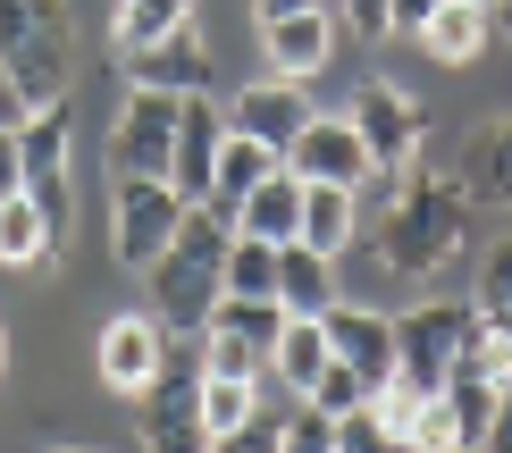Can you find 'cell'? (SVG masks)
<instances>
[{
  "mask_svg": "<svg viewBox=\"0 0 512 453\" xmlns=\"http://www.w3.org/2000/svg\"><path fill=\"white\" fill-rule=\"evenodd\" d=\"M471 328H479L471 302H420V311H403L395 319V378L412 386V395H445Z\"/></svg>",
  "mask_w": 512,
  "mask_h": 453,
  "instance_id": "277c9868",
  "label": "cell"
},
{
  "mask_svg": "<svg viewBox=\"0 0 512 453\" xmlns=\"http://www.w3.org/2000/svg\"><path fill=\"white\" fill-rule=\"evenodd\" d=\"M403 453H462V428H454V403L445 395L420 403V420L403 428Z\"/></svg>",
  "mask_w": 512,
  "mask_h": 453,
  "instance_id": "1f68e13d",
  "label": "cell"
},
{
  "mask_svg": "<svg viewBox=\"0 0 512 453\" xmlns=\"http://www.w3.org/2000/svg\"><path fill=\"white\" fill-rule=\"evenodd\" d=\"M177 118H185V101H168V93H126L118 135H110V177H152V185H168V168H177Z\"/></svg>",
  "mask_w": 512,
  "mask_h": 453,
  "instance_id": "ba28073f",
  "label": "cell"
},
{
  "mask_svg": "<svg viewBox=\"0 0 512 453\" xmlns=\"http://www.w3.org/2000/svg\"><path fill=\"white\" fill-rule=\"evenodd\" d=\"M17 143H26V202L51 219V235L68 244V219H76V193H68V151H76V126L68 110H34L17 126Z\"/></svg>",
  "mask_w": 512,
  "mask_h": 453,
  "instance_id": "9c48e42d",
  "label": "cell"
},
{
  "mask_svg": "<svg viewBox=\"0 0 512 453\" xmlns=\"http://www.w3.org/2000/svg\"><path fill=\"white\" fill-rule=\"evenodd\" d=\"M0 370H9V336H0Z\"/></svg>",
  "mask_w": 512,
  "mask_h": 453,
  "instance_id": "ee69618b",
  "label": "cell"
},
{
  "mask_svg": "<svg viewBox=\"0 0 512 453\" xmlns=\"http://www.w3.org/2000/svg\"><path fill=\"white\" fill-rule=\"evenodd\" d=\"M185 26H194V0H118L110 42H118V59H126V51H152V42L185 34Z\"/></svg>",
  "mask_w": 512,
  "mask_h": 453,
  "instance_id": "d4e9b609",
  "label": "cell"
},
{
  "mask_svg": "<svg viewBox=\"0 0 512 453\" xmlns=\"http://www.w3.org/2000/svg\"><path fill=\"white\" fill-rule=\"evenodd\" d=\"M286 177H294V185H345V193H361L378 168H370V151H361L353 118H311L303 143L286 151Z\"/></svg>",
  "mask_w": 512,
  "mask_h": 453,
  "instance_id": "7c38bea8",
  "label": "cell"
},
{
  "mask_svg": "<svg viewBox=\"0 0 512 453\" xmlns=\"http://www.w3.org/2000/svg\"><path fill=\"white\" fill-rule=\"evenodd\" d=\"M202 370H210V378H244V386H261L269 353H261V344H244V336H227V328H210V336H202Z\"/></svg>",
  "mask_w": 512,
  "mask_h": 453,
  "instance_id": "f546056e",
  "label": "cell"
},
{
  "mask_svg": "<svg viewBox=\"0 0 512 453\" xmlns=\"http://www.w3.org/2000/svg\"><path fill=\"white\" fill-rule=\"evenodd\" d=\"M177 227H185L177 185H152V177H118L110 185V252H118V269L152 277L160 252L177 244Z\"/></svg>",
  "mask_w": 512,
  "mask_h": 453,
  "instance_id": "8992f818",
  "label": "cell"
},
{
  "mask_svg": "<svg viewBox=\"0 0 512 453\" xmlns=\"http://www.w3.org/2000/svg\"><path fill=\"white\" fill-rule=\"evenodd\" d=\"M118 68H126V93H168V101H210V84H219V68H210L194 26L152 42V51H126Z\"/></svg>",
  "mask_w": 512,
  "mask_h": 453,
  "instance_id": "8fae6325",
  "label": "cell"
},
{
  "mask_svg": "<svg viewBox=\"0 0 512 453\" xmlns=\"http://www.w3.org/2000/svg\"><path fill=\"white\" fill-rule=\"evenodd\" d=\"M462 453H487V445H462Z\"/></svg>",
  "mask_w": 512,
  "mask_h": 453,
  "instance_id": "f6af8a7d",
  "label": "cell"
},
{
  "mask_svg": "<svg viewBox=\"0 0 512 453\" xmlns=\"http://www.w3.org/2000/svg\"><path fill=\"white\" fill-rule=\"evenodd\" d=\"M345 17H353V34H395V0H345Z\"/></svg>",
  "mask_w": 512,
  "mask_h": 453,
  "instance_id": "8d00e7d4",
  "label": "cell"
},
{
  "mask_svg": "<svg viewBox=\"0 0 512 453\" xmlns=\"http://www.w3.org/2000/svg\"><path fill=\"white\" fill-rule=\"evenodd\" d=\"M210 453H286V420H269V412H252L236 437H219Z\"/></svg>",
  "mask_w": 512,
  "mask_h": 453,
  "instance_id": "d590c367",
  "label": "cell"
},
{
  "mask_svg": "<svg viewBox=\"0 0 512 453\" xmlns=\"http://www.w3.org/2000/svg\"><path fill=\"white\" fill-rule=\"evenodd\" d=\"M277 302H286V319H328L336 302V261L328 252H311V244H286L277 252Z\"/></svg>",
  "mask_w": 512,
  "mask_h": 453,
  "instance_id": "ac0fdd59",
  "label": "cell"
},
{
  "mask_svg": "<svg viewBox=\"0 0 512 453\" xmlns=\"http://www.w3.org/2000/svg\"><path fill=\"white\" fill-rule=\"evenodd\" d=\"M353 227H361V202H353L345 185H303V244L311 252H328V261H336V252L353 244Z\"/></svg>",
  "mask_w": 512,
  "mask_h": 453,
  "instance_id": "603a6c76",
  "label": "cell"
},
{
  "mask_svg": "<svg viewBox=\"0 0 512 453\" xmlns=\"http://www.w3.org/2000/svg\"><path fill=\"white\" fill-rule=\"evenodd\" d=\"M454 193L471 210H512V118L471 126V143L454 160Z\"/></svg>",
  "mask_w": 512,
  "mask_h": 453,
  "instance_id": "2e32d148",
  "label": "cell"
},
{
  "mask_svg": "<svg viewBox=\"0 0 512 453\" xmlns=\"http://www.w3.org/2000/svg\"><path fill=\"white\" fill-rule=\"evenodd\" d=\"M0 68L26 110H59L76 84V17L68 0H0Z\"/></svg>",
  "mask_w": 512,
  "mask_h": 453,
  "instance_id": "7a4b0ae2",
  "label": "cell"
},
{
  "mask_svg": "<svg viewBox=\"0 0 512 453\" xmlns=\"http://www.w3.org/2000/svg\"><path fill=\"white\" fill-rule=\"evenodd\" d=\"M462 235H471V202L454 193V177H403L395 210L378 219V261L395 277H429L462 252Z\"/></svg>",
  "mask_w": 512,
  "mask_h": 453,
  "instance_id": "3957f363",
  "label": "cell"
},
{
  "mask_svg": "<svg viewBox=\"0 0 512 453\" xmlns=\"http://www.w3.org/2000/svg\"><path fill=\"white\" fill-rule=\"evenodd\" d=\"M261 51H269V68L286 76V84H303V76H319L336 59V26L328 17H277V26H261Z\"/></svg>",
  "mask_w": 512,
  "mask_h": 453,
  "instance_id": "e0dca14e",
  "label": "cell"
},
{
  "mask_svg": "<svg viewBox=\"0 0 512 453\" xmlns=\"http://www.w3.org/2000/svg\"><path fill=\"white\" fill-rule=\"evenodd\" d=\"M311 412H328V420H353V412H370V386H361V370H345V361H328L319 370V386H311Z\"/></svg>",
  "mask_w": 512,
  "mask_h": 453,
  "instance_id": "4dcf8cb0",
  "label": "cell"
},
{
  "mask_svg": "<svg viewBox=\"0 0 512 453\" xmlns=\"http://www.w3.org/2000/svg\"><path fill=\"white\" fill-rule=\"evenodd\" d=\"M236 235H261V244H277V252L303 244V185H294V177H269V185L236 210Z\"/></svg>",
  "mask_w": 512,
  "mask_h": 453,
  "instance_id": "44dd1931",
  "label": "cell"
},
{
  "mask_svg": "<svg viewBox=\"0 0 512 453\" xmlns=\"http://www.w3.org/2000/svg\"><path fill=\"white\" fill-rule=\"evenodd\" d=\"M487 453H512V386H504V403H496V428H487Z\"/></svg>",
  "mask_w": 512,
  "mask_h": 453,
  "instance_id": "b9f144b4",
  "label": "cell"
},
{
  "mask_svg": "<svg viewBox=\"0 0 512 453\" xmlns=\"http://www.w3.org/2000/svg\"><path fill=\"white\" fill-rule=\"evenodd\" d=\"M42 261H59V235L51 219L17 193V202H0V269H42Z\"/></svg>",
  "mask_w": 512,
  "mask_h": 453,
  "instance_id": "cb8c5ba5",
  "label": "cell"
},
{
  "mask_svg": "<svg viewBox=\"0 0 512 453\" xmlns=\"http://www.w3.org/2000/svg\"><path fill=\"white\" fill-rule=\"evenodd\" d=\"M269 177H286V160H277L269 143H252V135H236V126H227V151H219V193H210V210H227V219H236V210H244Z\"/></svg>",
  "mask_w": 512,
  "mask_h": 453,
  "instance_id": "d6986e66",
  "label": "cell"
},
{
  "mask_svg": "<svg viewBox=\"0 0 512 453\" xmlns=\"http://www.w3.org/2000/svg\"><path fill=\"white\" fill-rule=\"evenodd\" d=\"M479 9H496V0H479Z\"/></svg>",
  "mask_w": 512,
  "mask_h": 453,
  "instance_id": "bcb514c9",
  "label": "cell"
},
{
  "mask_svg": "<svg viewBox=\"0 0 512 453\" xmlns=\"http://www.w3.org/2000/svg\"><path fill=\"white\" fill-rule=\"evenodd\" d=\"M17 193H26V143L0 135V202H17Z\"/></svg>",
  "mask_w": 512,
  "mask_h": 453,
  "instance_id": "74e56055",
  "label": "cell"
},
{
  "mask_svg": "<svg viewBox=\"0 0 512 453\" xmlns=\"http://www.w3.org/2000/svg\"><path fill=\"white\" fill-rule=\"evenodd\" d=\"M328 328H319V319H286V336H277V353H269V370H277V386H286L294 403L311 395L319 386V370H328Z\"/></svg>",
  "mask_w": 512,
  "mask_h": 453,
  "instance_id": "7402d4cb",
  "label": "cell"
},
{
  "mask_svg": "<svg viewBox=\"0 0 512 453\" xmlns=\"http://www.w3.org/2000/svg\"><path fill=\"white\" fill-rule=\"evenodd\" d=\"M319 110L303 101V84H286V76H269V84H244L236 93V110H227V126L236 135H252V143H269L277 160H286L294 143H303V126H311Z\"/></svg>",
  "mask_w": 512,
  "mask_h": 453,
  "instance_id": "5bb4252c",
  "label": "cell"
},
{
  "mask_svg": "<svg viewBox=\"0 0 512 453\" xmlns=\"http://www.w3.org/2000/svg\"><path fill=\"white\" fill-rule=\"evenodd\" d=\"M252 412H261V386H244V378H210V370H202V428H210V445L236 437Z\"/></svg>",
  "mask_w": 512,
  "mask_h": 453,
  "instance_id": "4316f807",
  "label": "cell"
},
{
  "mask_svg": "<svg viewBox=\"0 0 512 453\" xmlns=\"http://www.w3.org/2000/svg\"><path fill=\"white\" fill-rule=\"evenodd\" d=\"M26 118H34V110H26V93H17V84H9V68H0V135H17Z\"/></svg>",
  "mask_w": 512,
  "mask_h": 453,
  "instance_id": "f35d334b",
  "label": "cell"
},
{
  "mask_svg": "<svg viewBox=\"0 0 512 453\" xmlns=\"http://www.w3.org/2000/svg\"><path fill=\"white\" fill-rule=\"evenodd\" d=\"M143 453H210V428H202V344L194 336L168 344V370H160L152 395H143Z\"/></svg>",
  "mask_w": 512,
  "mask_h": 453,
  "instance_id": "5b68a950",
  "label": "cell"
},
{
  "mask_svg": "<svg viewBox=\"0 0 512 453\" xmlns=\"http://www.w3.org/2000/svg\"><path fill=\"white\" fill-rule=\"evenodd\" d=\"M336 453H403V445L378 412H353V420H336Z\"/></svg>",
  "mask_w": 512,
  "mask_h": 453,
  "instance_id": "836d02e7",
  "label": "cell"
},
{
  "mask_svg": "<svg viewBox=\"0 0 512 453\" xmlns=\"http://www.w3.org/2000/svg\"><path fill=\"white\" fill-rule=\"evenodd\" d=\"M487 17H496V34L512 42V0H496V9H487Z\"/></svg>",
  "mask_w": 512,
  "mask_h": 453,
  "instance_id": "7bdbcfd3",
  "label": "cell"
},
{
  "mask_svg": "<svg viewBox=\"0 0 512 453\" xmlns=\"http://www.w3.org/2000/svg\"><path fill=\"white\" fill-rule=\"evenodd\" d=\"M328 353L345 361V370H361V386H395V319H378V311H361V302H336L328 319Z\"/></svg>",
  "mask_w": 512,
  "mask_h": 453,
  "instance_id": "9a60e30c",
  "label": "cell"
},
{
  "mask_svg": "<svg viewBox=\"0 0 512 453\" xmlns=\"http://www.w3.org/2000/svg\"><path fill=\"white\" fill-rule=\"evenodd\" d=\"M286 453H336V420H328V412H311V403H294V420H286Z\"/></svg>",
  "mask_w": 512,
  "mask_h": 453,
  "instance_id": "e575fe53",
  "label": "cell"
},
{
  "mask_svg": "<svg viewBox=\"0 0 512 453\" xmlns=\"http://www.w3.org/2000/svg\"><path fill=\"white\" fill-rule=\"evenodd\" d=\"M227 294L236 302H277V244L236 235V252H227Z\"/></svg>",
  "mask_w": 512,
  "mask_h": 453,
  "instance_id": "484cf974",
  "label": "cell"
},
{
  "mask_svg": "<svg viewBox=\"0 0 512 453\" xmlns=\"http://www.w3.org/2000/svg\"><path fill=\"white\" fill-rule=\"evenodd\" d=\"M168 336L152 311H118L110 328H101V344H93V370H101V386H110V395H152L160 386V370H168Z\"/></svg>",
  "mask_w": 512,
  "mask_h": 453,
  "instance_id": "30bf717a",
  "label": "cell"
},
{
  "mask_svg": "<svg viewBox=\"0 0 512 453\" xmlns=\"http://www.w3.org/2000/svg\"><path fill=\"white\" fill-rule=\"evenodd\" d=\"M210 328H227V336H244V344H261V353H277V336H286V302H236V294H227ZM210 328H202V336H210Z\"/></svg>",
  "mask_w": 512,
  "mask_h": 453,
  "instance_id": "83f0119b",
  "label": "cell"
},
{
  "mask_svg": "<svg viewBox=\"0 0 512 453\" xmlns=\"http://www.w3.org/2000/svg\"><path fill=\"white\" fill-rule=\"evenodd\" d=\"M437 9H445V0H395V34H420Z\"/></svg>",
  "mask_w": 512,
  "mask_h": 453,
  "instance_id": "ab89813d",
  "label": "cell"
},
{
  "mask_svg": "<svg viewBox=\"0 0 512 453\" xmlns=\"http://www.w3.org/2000/svg\"><path fill=\"white\" fill-rule=\"evenodd\" d=\"M319 0H252V17H261V26H277V17H311Z\"/></svg>",
  "mask_w": 512,
  "mask_h": 453,
  "instance_id": "60d3db41",
  "label": "cell"
},
{
  "mask_svg": "<svg viewBox=\"0 0 512 453\" xmlns=\"http://www.w3.org/2000/svg\"><path fill=\"white\" fill-rule=\"evenodd\" d=\"M471 311H479V319L512 311V235H504V244H496V252L479 261V294H471Z\"/></svg>",
  "mask_w": 512,
  "mask_h": 453,
  "instance_id": "d6a6232c",
  "label": "cell"
},
{
  "mask_svg": "<svg viewBox=\"0 0 512 453\" xmlns=\"http://www.w3.org/2000/svg\"><path fill=\"white\" fill-rule=\"evenodd\" d=\"M68 453H84V445H68Z\"/></svg>",
  "mask_w": 512,
  "mask_h": 453,
  "instance_id": "7dc6e473",
  "label": "cell"
},
{
  "mask_svg": "<svg viewBox=\"0 0 512 453\" xmlns=\"http://www.w3.org/2000/svg\"><path fill=\"white\" fill-rule=\"evenodd\" d=\"M445 403H454V428H462V445H487V428H496V403H504V386H487V378H454V386H445Z\"/></svg>",
  "mask_w": 512,
  "mask_h": 453,
  "instance_id": "f1b7e54d",
  "label": "cell"
},
{
  "mask_svg": "<svg viewBox=\"0 0 512 453\" xmlns=\"http://www.w3.org/2000/svg\"><path fill=\"white\" fill-rule=\"evenodd\" d=\"M345 118H353L361 151H370V168H387V177H412L420 143H429V118H420V101L403 93V84H361Z\"/></svg>",
  "mask_w": 512,
  "mask_h": 453,
  "instance_id": "52a82bcc",
  "label": "cell"
},
{
  "mask_svg": "<svg viewBox=\"0 0 512 453\" xmlns=\"http://www.w3.org/2000/svg\"><path fill=\"white\" fill-rule=\"evenodd\" d=\"M227 252H236V219L227 210H185L177 244L152 269V319L168 336H202L227 302Z\"/></svg>",
  "mask_w": 512,
  "mask_h": 453,
  "instance_id": "6da1fadb",
  "label": "cell"
},
{
  "mask_svg": "<svg viewBox=\"0 0 512 453\" xmlns=\"http://www.w3.org/2000/svg\"><path fill=\"white\" fill-rule=\"evenodd\" d=\"M219 151H227V110H219V101H185V118H177V168H168V185H177L185 210H210V193H219Z\"/></svg>",
  "mask_w": 512,
  "mask_h": 453,
  "instance_id": "4fadbf2b",
  "label": "cell"
},
{
  "mask_svg": "<svg viewBox=\"0 0 512 453\" xmlns=\"http://www.w3.org/2000/svg\"><path fill=\"white\" fill-rule=\"evenodd\" d=\"M487 34H496V17H487L479 0H445L429 26H420V51L445 59V68H471V59L487 51Z\"/></svg>",
  "mask_w": 512,
  "mask_h": 453,
  "instance_id": "ffe728a7",
  "label": "cell"
}]
</instances>
